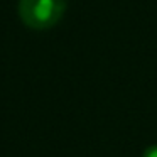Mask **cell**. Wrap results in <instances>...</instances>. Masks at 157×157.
Segmentation results:
<instances>
[{
    "label": "cell",
    "mask_w": 157,
    "mask_h": 157,
    "mask_svg": "<svg viewBox=\"0 0 157 157\" xmlns=\"http://www.w3.org/2000/svg\"><path fill=\"white\" fill-rule=\"evenodd\" d=\"M66 10V0H19V17L34 31L51 29L61 21Z\"/></svg>",
    "instance_id": "obj_1"
},
{
    "label": "cell",
    "mask_w": 157,
    "mask_h": 157,
    "mask_svg": "<svg viewBox=\"0 0 157 157\" xmlns=\"http://www.w3.org/2000/svg\"><path fill=\"white\" fill-rule=\"evenodd\" d=\"M142 157H157V145H150L144 150Z\"/></svg>",
    "instance_id": "obj_2"
}]
</instances>
